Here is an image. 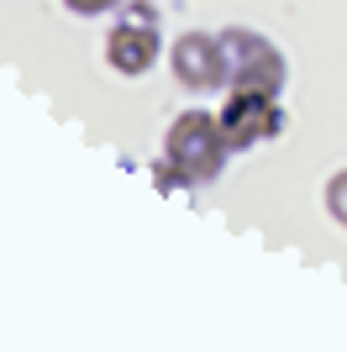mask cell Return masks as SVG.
I'll return each mask as SVG.
<instances>
[{"instance_id": "1", "label": "cell", "mask_w": 347, "mask_h": 352, "mask_svg": "<svg viewBox=\"0 0 347 352\" xmlns=\"http://www.w3.org/2000/svg\"><path fill=\"white\" fill-rule=\"evenodd\" d=\"M227 158H231V142H227V132H221L216 111L189 105V111H179V116L169 121V132H163V163L179 174L185 190L216 184Z\"/></svg>"}, {"instance_id": "6", "label": "cell", "mask_w": 347, "mask_h": 352, "mask_svg": "<svg viewBox=\"0 0 347 352\" xmlns=\"http://www.w3.org/2000/svg\"><path fill=\"white\" fill-rule=\"evenodd\" d=\"M326 216L347 232V168H337V174L326 179Z\"/></svg>"}, {"instance_id": "2", "label": "cell", "mask_w": 347, "mask_h": 352, "mask_svg": "<svg viewBox=\"0 0 347 352\" xmlns=\"http://www.w3.org/2000/svg\"><path fill=\"white\" fill-rule=\"evenodd\" d=\"M216 121H221V132H227L231 153H253V147L284 137V126H289L284 100H279L274 89H242V85L227 89Z\"/></svg>"}, {"instance_id": "3", "label": "cell", "mask_w": 347, "mask_h": 352, "mask_svg": "<svg viewBox=\"0 0 347 352\" xmlns=\"http://www.w3.org/2000/svg\"><path fill=\"white\" fill-rule=\"evenodd\" d=\"M163 58V37H158V6H121V21L105 32V63L121 79H143L153 74V63Z\"/></svg>"}, {"instance_id": "7", "label": "cell", "mask_w": 347, "mask_h": 352, "mask_svg": "<svg viewBox=\"0 0 347 352\" xmlns=\"http://www.w3.org/2000/svg\"><path fill=\"white\" fill-rule=\"evenodd\" d=\"M74 16H111V11H121L127 0H63Z\"/></svg>"}, {"instance_id": "5", "label": "cell", "mask_w": 347, "mask_h": 352, "mask_svg": "<svg viewBox=\"0 0 347 352\" xmlns=\"http://www.w3.org/2000/svg\"><path fill=\"white\" fill-rule=\"evenodd\" d=\"M227 37V53H231V85L242 89H274V95H284L289 85V63L284 53H279L269 37H258V32H221ZM227 85V89H231Z\"/></svg>"}, {"instance_id": "4", "label": "cell", "mask_w": 347, "mask_h": 352, "mask_svg": "<svg viewBox=\"0 0 347 352\" xmlns=\"http://www.w3.org/2000/svg\"><path fill=\"white\" fill-rule=\"evenodd\" d=\"M169 69L189 95H216L231 85V53L221 32H179L169 47Z\"/></svg>"}]
</instances>
